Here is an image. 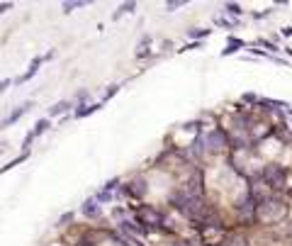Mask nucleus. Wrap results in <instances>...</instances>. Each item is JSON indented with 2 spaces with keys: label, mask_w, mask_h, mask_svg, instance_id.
I'll use <instances>...</instances> for the list:
<instances>
[{
  "label": "nucleus",
  "mask_w": 292,
  "mask_h": 246,
  "mask_svg": "<svg viewBox=\"0 0 292 246\" xmlns=\"http://www.w3.org/2000/svg\"><path fill=\"white\" fill-rule=\"evenodd\" d=\"M47 129H49V120H39V122L34 124V129H32L27 137H25V147H29V144H32V142H34L39 134H44Z\"/></svg>",
  "instance_id": "9d476101"
},
{
  "label": "nucleus",
  "mask_w": 292,
  "mask_h": 246,
  "mask_svg": "<svg viewBox=\"0 0 292 246\" xmlns=\"http://www.w3.org/2000/svg\"><path fill=\"white\" fill-rule=\"evenodd\" d=\"M183 5H185V0H175V2H168L166 7H168V10H175V7H183Z\"/></svg>",
  "instance_id": "f3484780"
},
{
  "label": "nucleus",
  "mask_w": 292,
  "mask_h": 246,
  "mask_svg": "<svg viewBox=\"0 0 292 246\" xmlns=\"http://www.w3.org/2000/svg\"><path fill=\"white\" fill-rule=\"evenodd\" d=\"M202 142L207 144V149H209V151H219V149H224V147H227V137H224V132H219V129L209 132Z\"/></svg>",
  "instance_id": "423d86ee"
},
{
  "label": "nucleus",
  "mask_w": 292,
  "mask_h": 246,
  "mask_svg": "<svg viewBox=\"0 0 292 246\" xmlns=\"http://www.w3.org/2000/svg\"><path fill=\"white\" fill-rule=\"evenodd\" d=\"M68 107H71V102H68V100H63V102H56V105H51V107H49V115H51V117H54V115H63V112H66Z\"/></svg>",
  "instance_id": "ddd939ff"
},
{
  "label": "nucleus",
  "mask_w": 292,
  "mask_h": 246,
  "mask_svg": "<svg viewBox=\"0 0 292 246\" xmlns=\"http://www.w3.org/2000/svg\"><path fill=\"white\" fill-rule=\"evenodd\" d=\"M173 205L193 222H207L209 219V207L202 197H195V195H188V193H175L173 195Z\"/></svg>",
  "instance_id": "f257e3e1"
},
{
  "label": "nucleus",
  "mask_w": 292,
  "mask_h": 246,
  "mask_svg": "<svg viewBox=\"0 0 292 246\" xmlns=\"http://www.w3.org/2000/svg\"><path fill=\"white\" fill-rule=\"evenodd\" d=\"M51 56H54V51H49L47 56H34V59H32V63H29L27 73H22V76H17V81H15V83H27V81H32V78L37 76V71H39V66H42V63L47 61V59H51Z\"/></svg>",
  "instance_id": "39448f33"
},
{
  "label": "nucleus",
  "mask_w": 292,
  "mask_h": 246,
  "mask_svg": "<svg viewBox=\"0 0 292 246\" xmlns=\"http://www.w3.org/2000/svg\"><path fill=\"white\" fill-rule=\"evenodd\" d=\"M134 7H137V2H124V5H122V7H119V10H117L115 15H112V17H122V15H124V12H132V10H134Z\"/></svg>",
  "instance_id": "4468645a"
},
{
  "label": "nucleus",
  "mask_w": 292,
  "mask_h": 246,
  "mask_svg": "<svg viewBox=\"0 0 292 246\" xmlns=\"http://www.w3.org/2000/svg\"><path fill=\"white\" fill-rule=\"evenodd\" d=\"M256 215L261 217V219H265V222H275V219H280V217L285 215V205L280 200H275V197H268V200H263L261 205H258Z\"/></svg>",
  "instance_id": "f03ea898"
},
{
  "label": "nucleus",
  "mask_w": 292,
  "mask_h": 246,
  "mask_svg": "<svg viewBox=\"0 0 292 246\" xmlns=\"http://www.w3.org/2000/svg\"><path fill=\"white\" fill-rule=\"evenodd\" d=\"M71 219H73V215H71V212H66V215L58 219V224H66V222H71Z\"/></svg>",
  "instance_id": "6ab92c4d"
},
{
  "label": "nucleus",
  "mask_w": 292,
  "mask_h": 246,
  "mask_svg": "<svg viewBox=\"0 0 292 246\" xmlns=\"http://www.w3.org/2000/svg\"><path fill=\"white\" fill-rule=\"evenodd\" d=\"M117 91H119V86H110V91H107V95H105V100H107V98H112Z\"/></svg>",
  "instance_id": "412c9836"
},
{
  "label": "nucleus",
  "mask_w": 292,
  "mask_h": 246,
  "mask_svg": "<svg viewBox=\"0 0 292 246\" xmlns=\"http://www.w3.org/2000/svg\"><path fill=\"white\" fill-rule=\"evenodd\" d=\"M10 83H12L10 78H5V81H0V93H5V91H7V88H10Z\"/></svg>",
  "instance_id": "a211bd4d"
},
{
  "label": "nucleus",
  "mask_w": 292,
  "mask_h": 246,
  "mask_svg": "<svg viewBox=\"0 0 292 246\" xmlns=\"http://www.w3.org/2000/svg\"><path fill=\"white\" fill-rule=\"evenodd\" d=\"M148 44H151V37L146 34L144 39H142V44L137 47V59H144V56H148Z\"/></svg>",
  "instance_id": "f8f14e48"
},
{
  "label": "nucleus",
  "mask_w": 292,
  "mask_h": 246,
  "mask_svg": "<svg viewBox=\"0 0 292 246\" xmlns=\"http://www.w3.org/2000/svg\"><path fill=\"white\" fill-rule=\"evenodd\" d=\"M29 107H32V102H25V105H20L17 110H12V112H10V115H7V117H5V120L0 122V127H10V124H15L17 120H20V117H22V115H25V112H27Z\"/></svg>",
  "instance_id": "1a4fd4ad"
},
{
  "label": "nucleus",
  "mask_w": 292,
  "mask_h": 246,
  "mask_svg": "<svg viewBox=\"0 0 292 246\" xmlns=\"http://www.w3.org/2000/svg\"><path fill=\"white\" fill-rule=\"evenodd\" d=\"M86 5V0H73V2H63V12H71V10H76V7H83Z\"/></svg>",
  "instance_id": "2eb2a0df"
},
{
  "label": "nucleus",
  "mask_w": 292,
  "mask_h": 246,
  "mask_svg": "<svg viewBox=\"0 0 292 246\" xmlns=\"http://www.w3.org/2000/svg\"><path fill=\"white\" fill-rule=\"evenodd\" d=\"M261 178L268 188L278 190V188H283V183H285V171H283L280 166H265L263 173H261Z\"/></svg>",
  "instance_id": "7ed1b4c3"
},
{
  "label": "nucleus",
  "mask_w": 292,
  "mask_h": 246,
  "mask_svg": "<svg viewBox=\"0 0 292 246\" xmlns=\"http://www.w3.org/2000/svg\"><path fill=\"white\" fill-rule=\"evenodd\" d=\"M10 7H12V2H0V15H2V12H7Z\"/></svg>",
  "instance_id": "aec40b11"
},
{
  "label": "nucleus",
  "mask_w": 292,
  "mask_h": 246,
  "mask_svg": "<svg viewBox=\"0 0 292 246\" xmlns=\"http://www.w3.org/2000/svg\"><path fill=\"white\" fill-rule=\"evenodd\" d=\"M102 105L100 102H88V105H81V110H76V117L81 120V117H88V115H93L95 110H100Z\"/></svg>",
  "instance_id": "9b49d317"
},
{
  "label": "nucleus",
  "mask_w": 292,
  "mask_h": 246,
  "mask_svg": "<svg viewBox=\"0 0 292 246\" xmlns=\"http://www.w3.org/2000/svg\"><path fill=\"white\" fill-rule=\"evenodd\" d=\"M124 193H127V195H132V197H139V200H142V197L146 195V183H144V178H137V181H132V183L124 188Z\"/></svg>",
  "instance_id": "0eeeda50"
},
{
  "label": "nucleus",
  "mask_w": 292,
  "mask_h": 246,
  "mask_svg": "<svg viewBox=\"0 0 292 246\" xmlns=\"http://www.w3.org/2000/svg\"><path fill=\"white\" fill-rule=\"evenodd\" d=\"M227 12H232V15H241V7L234 5V2H229V5H227Z\"/></svg>",
  "instance_id": "dca6fc26"
},
{
  "label": "nucleus",
  "mask_w": 292,
  "mask_h": 246,
  "mask_svg": "<svg viewBox=\"0 0 292 246\" xmlns=\"http://www.w3.org/2000/svg\"><path fill=\"white\" fill-rule=\"evenodd\" d=\"M137 219L142 222V224H148V227H161L163 224V215L158 212V210H153V207H137Z\"/></svg>",
  "instance_id": "20e7f679"
},
{
  "label": "nucleus",
  "mask_w": 292,
  "mask_h": 246,
  "mask_svg": "<svg viewBox=\"0 0 292 246\" xmlns=\"http://www.w3.org/2000/svg\"><path fill=\"white\" fill-rule=\"evenodd\" d=\"M81 210H83V215H86V217H90V219H97V217L102 215V210H100V202H97L95 197H90V200H86Z\"/></svg>",
  "instance_id": "6e6552de"
}]
</instances>
